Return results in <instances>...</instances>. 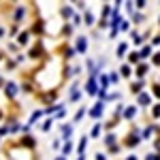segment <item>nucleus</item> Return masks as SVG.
<instances>
[{
  "mask_svg": "<svg viewBox=\"0 0 160 160\" xmlns=\"http://www.w3.org/2000/svg\"><path fill=\"white\" fill-rule=\"evenodd\" d=\"M148 160H158V158H156V156H149V158Z\"/></svg>",
  "mask_w": 160,
  "mask_h": 160,
  "instance_id": "1",
  "label": "nucleus"
}]
</instances>
